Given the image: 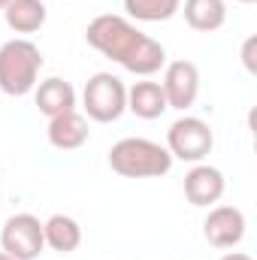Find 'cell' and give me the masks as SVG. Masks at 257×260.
Listing matches in <instances>:
<instances>
[{"mask_svg":"<svg viewBox=\"0 0 257 260\" xmlns=\"http://www.w3.org/2000/svg\"><path fill=\"white\" fill-rule=\"evenodd\" d=\"M49 142L58 148V151H76L88 142L91 130H88V118L79 115L76 109L73 112H64L58 118H49V130H46Z\"/></svg>","mask_w":257,"mask_h":260,"instance_id":"obj_11","label":"cell"},{"mask_svg":"<svg viewBox=\"0 0 257 260\" xmlns=\"http://www.w3.org/2000/svg\"><path fill=\"white\" fill-rule=\"evenodd\" d=\"M46 248L43 236V221L30 212L9 215L3 230H0V251H6L15 260H37Z\"/></svg>","mask_w":257,"mask_h":260,"instance_id":"obj_6","label":"cell"},{"mask_svg":"<svg viewBox=\"0 0 257 260\" xmlns=\"http://www.w3.org/2000/svg\"><path fill=\"white\" fill-rule=\"evenodd\" d=\"M43 236L46 245L58 254H73L82 245V227L70 215H52L49 221H43Z\"/></svg>","mask_w":257,"mask_h":260,"instance_id":"obj_15","label":"cell"},{"mask_svg":"<svg viewBox=\"0 0 257 260\" xmlns=\"http://www.w3.org/2000/svg\"><path fill=\"white\" fill-rule=\"evenodd\" d=\"M34 100H37V109L46 118H58V115L76 109V88L67 79H61V76H52V79L37 82Z\"/></svg>","mask_w":257,"mask_h":260,"instance_id":"obj_10","label":"cell"},{"mask_svg":"<svg viewBox=\"0 0 257 260\" xmlns=\"http://www.w3.org/2000/svg\"><path fill=\"white\" fill-rule=\"evenodd\" d=\"M182 0H124V12L133 21H170L179 12Z\"/></svg>","mask_w":257,"mask_h":260,"instance_id":"obj_16","label":"cell"},{"mask_svg":"<svg viewBox=\"0 0 257 260\" xmlns=\"http://www.w3.org/2000/svg\"><path fill=\"white\" fill-rule=\"evenodd\" d=\"M160 88H164V97H167L170 109H179V112L191 109L197 103V97H200V67L194 61H185V58L164 64Z\"/></svg>","mask_w":257,"mask_h":260,"instance_id":"obj_7","label":"cell"},{"mask_svg":"<svg viewBox=\"0 0 257 260\" xmlns=\"http://www.w3.org/2000/svg\"><path fill=\"white\" fill-rule=\"evenodd\" d=\"M82 109L97 124H112L127 112V85L115 73H94L82 91Z\"/></svg>","mask_w":257,"mask_h":260,"instance_id":"obj_4","label":"cell"},{"mask_svg":"<svg viewBox=\"0 0 257 260\" xmlns=\"http://www.w3.org/2000/svg\"><path fill=\"white\" fill-rule=\"evenodd\" d=\"M0 260H15V257H9V254H6V251H0Z\"/></svg>","mask_w":257,"mask_h":260,"instance_id":"obj_19","label":"cell"},{"mask_svg":"<svg viewBox=\"0 0 257 260\" xmlns=\"http://www.w3.org/2000/svg\"><path fill=\"white\" fill-rule=\"evenodd\" d=\"M43 70V52L24 37L6 40L0 46V91L9 97H24L37 88Z\"/></svg>","mask_w":257,"mask_h":260,"instance_id":"obj_3","label":"cell"},{"mask_svg":"<svg viewBox=\"0 0 257 260\" xmlns=\"http://www.w3.org/2000/svg\"><path fill=\"white\" fill-rule=\"evenodd\" d=\"M109 167L124 179H160L173 170V154L154 139L124 136L109 148Z\"/></svg>","mask_w":257,"mask_h":260,"instance_id":"obj_2","label":"cell"},{"mask_svg":"<svg viewBox=\"0 0 257 260\" xmlns=\"http://www.w3.org/2000/svg\"><path fill=\"white\" fill-rule=\"evenodd\" d=\"M218 260H254L251 254H245V251H227L224 257H218Z\"/></svg>","mask_w":257,"mask_h":260,"instance_id":"obj_18","label":"cell"},{"mask_svg":"<svg viewBox=\"0 0 257 260\" xmlns=\"http://www.w3.org/2000/svg\"><path fill=\"white\" fill-rule=\"evenodd\" d=\"M224 188H227L224 173L212 164H194L185 173V197L191 206H200V209L215 206L224 197Z\"/></svg>","mask_w":257,"mask_h":260,"instance_id":"obj_9","label":"cell"},{"mask_svg":"<svg viewBox=\"0 0 257 260\" xmlns=\"http://www.w3.org/2000/svg\"><path fill=\"white\" fill-rule=\"evenodd\" d=\"M6 3H9V0H0V9H3V6H6Z\"/></svg>","mask_w":257,"mask_h":260,"instance_id":"obj_21","label":"cell"},{"mask_svg":"<svg viewBox=\"0 0 257 260\" xmlns=\"http://www.w3.org/2000/svg\"><path fill=\"white\" fill-rule=\"evenodd\" d=\"M245 212L236 206H212L203 221V236L212 248H236L245 239Z\"/></svg>","mask_w":257,"mask_h":260,"instance_id":"obj_8","label":"cell"},{"mask_svg":"<svg viewBox=\"0 0 257 260\" xmlns=\"http://www.w3.org/2000/svg\"><path fill=\"white\" fill-rule=\"evenodd\" d=\"M212 148H215V133L197 115H182L167 130V151L173 154V160L203 164L212 154Z\"/></svg>","mask_w":257,"mask_h":260,"instance_id":"obj_5","label":"cell"},{"mask_svg":"<svg viewBox=\"0 0 257 260\" xmlns=\"http://www.w3.org/2000/svg\"><path fill=\"white\" fill-rule=\"evenodd\" d=\"M179 12H185L188 27L200 34H212L221 30L227 21V0H185Z\"/></svg>","mask_w":257,"mask_h":260,"instance_id":"obj_13","label":"cell"},{"mask_svg":"<svg viewBox=\"0 0 257 260\" xmlns=\"http://www.w3.org/2000/svg\"><path fill=\"white\" fill-rule=\"evenodd\" d=\"M167 97H164V88L160 82H151V79H142V82H133L127 88V112H133L136 118L142 121H154L167 112Z\"/></svg>","mask_w":257,"mask_h":260,"instance_id":"obj_12","label":"cell"},{"mask_svg":"<svg viewBox=\"0 0 257 260\" xmlns=\"http://www.w3.org/2000/svg\"><path fill=\"white\" fill-rule=\"evenodd\" d=\"M85 40L103 58L115 61L121 70H127L133 76H142V79L154 76L167 64V49L157 40H151L148 34H142L124 15H112V12L97 15L85 27Z\"/></svg>","mask_w":257,"mask_h":260,"instance_id":"obj_1","label":"cell"},{"mask_svg":"<svg viewBox=\"0 0 257 260\" xmlns=\"http://www.w3.org/2000/svg\"><path fill=\"white\" fill-rule=\"evenodd\" d=\"M233 3H257V0H233Z\"/></svg>","mask_w":257,"mask_h":260,"instance_id":"obj_20","label":"cell"},{"mask_svg":"<svg viewBox=\"0 0 257 260\" xmlns=\"http://www.w3.org/2000/svg\"><path fill=\"white\" fill-rule=\"evenodd\" d=\"M3 18H6V27L15 34H37L46 24L49 9L43 0H9L3 6Z\"/></svg>","mask_w":257,"mask_h":260,"instance_id":"obj_14","label":"cell"},{"mask_svg":"<svg viewBox=\"0 0 257 260\" xmlns=\"http://www.w3.org/2000/svg\"><path fill=\"white\" fill-rule=\"evenodd\" d=\"M254 49H257V37H248L242 43V64L248 73H257V64H254Z\"/></svg>","mask_w":257,"mask_h":260,"instance_id":"obj_17","label":"cell"}]
</instances>
